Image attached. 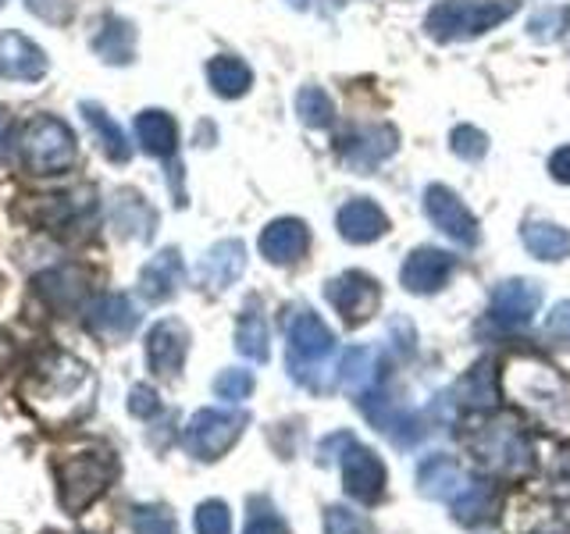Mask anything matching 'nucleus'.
Here are the masks:
<instances>
[{
  "mask_svg": "<svg viewBox=\"0 0 570 534\" xmlns=\"http://www.w3.org/2000/svg\"><path fill=\"white\" fill-rule=\"evenodd\" d=\"M499 385L539 427L570 435V382L557 367L539 356H510Z\"/></svg>",
  "mask_w": 570,
  "mask_h": 534,
  "instance_id": "f257e3e1",
  "label": "nucleus"
},
{
  "mask_svg": "<svg viewBox=\"0 0 570 534\" xmlns=\"http://www.w3.org/2000/svg\"><path fill=\"white\" fill-rule=\"evenodd\" d=\"M89 392H94V378H89L86 364L68 353H53L29 382V406L43 421L61 424L82 414L89 406Z\"/></svg>",
  "mask_w": 570,
  "mask_h": 534,
  "instance_id": "f03ea898",
  "label": "nucleus"
},
{
  "mask_svg": "<svg viewBox=\"0 0 570 534\" xmlns=\"http://www.w3.org/2000/svg\"><path fill=\"white\" fill-rule=\"evenodd\" d=\"M468 449L478 467L492 477L517 481L534 471V445L521 421H513L507 414H492L485 421H478L468 438Z\"/></svg>",
  "mask_w": 570,
  "mask_h": 534,
  "instance_id": "7ed1b4c3",
  "label": "nucleus"
},
{
  "mask_svg": "<svg viewBox=\"0 0 570 534\" xmlns=\"http://www.w3.org/2000/svg\"><path fill=\"white\" fill-rule=\"evenodd\" d=\"M332 353H335V335L314 310H296L289 317V374L314 392L332 388Z\"/></svg>",
  "mask_w": 570,
  "mask_h": 534,
  "instance_id": "20e7f679",
  "label": "nucleus"
},
{
  "mask_svg": "<svg viewBox=\"0 0 570 534\" xmlns=\"http://www.w3.org/2000/svg\"><path fill=\"white\" fill-rule=\"evenodd\" d=\"M513 11L517 0H445V4L432 8V14L424 18V29L439 43H456L507 22Z\"/></svg>",
  "mask_w": 570,
  "mask_h": 534,
  "instance_id": "39448f33",
  "label": "nucleus"
},
{
  "mask_svg": "<svg viewBox=\"0 0 570 534\" xmlns=\"http://www.w3.org/2000/svg\"><path fill=\"white\" fill-rule=\"evenodd\" d=\"M115 456L111 453H76L53 463V474H58V498L65 513L79 516L86 506H94L97 498L107 492V485L115 481Z\"/></svg>",
  "mask_w": 570,
  "mask_h": 534,
  "instance_id": "423d86ee",
  "label": "nucleus"
},
{
  "mask_svg": "<svg viewBox=\"0 0 570 534\" xmlns=\"http://www.w3.org/2000/svg\"><path fill=\"white\" fill-rule=\"evenodd\" d=\"M338 459L343 463V485L361 503H379L385 492V463L374 456L367 445H361L353 435L338 432L321 442V463Z\"/></svg>",
  "mask_w": 570,
  "mask_h": 534,
  "instance_id": "0eeeda50",
  "label": "nucleus"
},
{
  "mask_svg": "<svg viewBox=\"0 0 570 534\" xmlns=\"http://www.w3.org/2000/svg\"><path fill=\"white\" fill-rule=\"evenodd\" d=\"M26 168L32 175H58L76 160V136L53 115H36L22 132Z\"/></svg>",
  "mask_w": 570,
  "mask_h": 534,
  "instance_id": "6e6552de",
  "label": "nucleus"
},
{
  "mask_svg": "<svg viewBox=\"0 0 570 534\" xmlns=\"http://www.w3.org/2000/svg\"><path fill=\"white\" fill-rule=\"evenodd\" d=\"M243 427H246V414H239V409L210 406V409H200V414H193V421L183 432V445L196 459H222L232 445L239 442Z\"/></svg>",
  "mask_w": 570,
  "mask_h": 534,
  "instance_id": "1a4fd4ad",
  "label": "nucleus"
},
{
  "mask_svg": "<svg viewBox=\"0 0 570 534\" xmlns=\"http://www.w3.org/2000/svg\"><path fill=\"white\" fill-rule=\"evenodd\" d=\"M356 406H361L364 417L396 445H417L424 438V424H421V417L414 414V409L400 406L396 399H389L385 392H379V388L361 392V396H356Z\"/></svg>",
  "mask_w": 570,
  "mask_h": 534,
  "instance_id": "9d476101",
  "label": "nucleus"
},
{
  "mask_svg": "<svg viewBox=\"0 0 570 534\" xmlns=\"http://www.w3.org/2000/svg\"><path fill=\"white\" fill-rule=\"evenodd\" d=\"M325 296L332 307L343 314L346 325H364V320L379 310V303H382V289H379V281H374L371 275L364 271H346V275H338L325 285Z\"/></svg>",
  "mask_w": 570,
  "mask_h": 534,
  "instance_id": "9b49d317",
  "label": "nucleus"
},
{
  "mask_svg": "<svg viewBox=\"0 0 570 534\" xmlns=\"http://www.w3.org/2000/svg\"><path fill=\"white\" fill-rule=\"evenodd\" d=\"M424 214L432 218L439 231H445L450 239L460 246H474L478 243V221L474 214L463 207V200L445 186H428L424 189Z\"/></svg>",
  "mask_w": 570,
  "mask_h": 534,
  "instance_id": "f8f14e48",
  "label": "nucleus"
},
{
  "mask_svg": "<svg viewBox=\"0 0 570 534\" xmlns=\"http://www.w3.org/2000/svg\"><path fill=\"white\" fill-rule=\"evenodd\" d=\"M392 150H396V129L392 125H364V129H353L338 139L343 160L353 171L364 175H371L385 157H392Z\"/></svg>",
  "mask_w": 570,
  "mask_h": 534,
  "instance_id": "ddd939ff",
  "label": "nucleus"
},
{
  "mask_svg": "<svg viewBox=\"0 0 570 534\" xmlns=\"http://www.w3.org/2000/svg\"><path fill=\"white\" fill-rule=\"evenodd\" d=\"M539 303H542V289L534 281L524 278H510V281H499L495 293H492V320L499 328H524L528 320L539 314Z\"/></svg>",
  "mask_w": 570,
  "mask_h": 534,
  "instance_id": "4468645a",
  "label": "nucleus"
},
{
  "mask_svg": "<svg viewBox=\"0 0 570 534\" xmlns=\"http://www.w3.org/2000/svg\"><path fill=\"white\" fill-rule=\"evenodd\" d=\"M36 296H40L53 314L79 310L89 296V275L82 267H50V271L36 275Z\"/></svg>",
  "mask_w": 570,
  "mask_h": 534,
  "instance_id": "2eb2a0df",
  "label": "nucleus"
},
{
  "mask_svg": "<svg viewBox=\"0 0 570 534\" xmlns=\"http://www.w3.org/2000/svg\"><path fill=\"white\" fill-rule=\"evenodd\" d=\"M189 349V332L183 320H157L147 335V364L157 378H175L178 367L186 364Z\"/></svg>",
  "mask_w": 570,
  "mask_h": 534,
  "instance_id": "dca6fc26",
  "label": "nucleus"
},
{
  "mask_svg": "<svg viewBox=\"0 0 570 534\" xmlns=\"http://www.w3.org/2000/svg\"><path fill=\"white\" fill-rule=\"evenodd\" d=\"M450 275H453V257L442 254V249H435V246H421L406 257L400 281H403L406 293L428 296V293H439Z\"/></svg>",
  "mask_w": 570,
  "mask_h": 534,
  "instance_id": "f3484780",
  "label": "nucleus"
},
{
  "mask_svg": "<svg viewBox=\"0 0 570 534\" xmlns=\"http://www.w3.org/2000/svg\"><path fill=\"white\" fill-rule=\"evenodd\" d=\"M139 325V314L132 307L129 296L121 293H107L100 296L94 307H89V317H86V328L107 338V343H121V338H129Z\"/></svg>",
  "mask_w": 570,
  "mask_h": 534,
  "instance_id": "a211bd4d",
  "label": "nucleus"
},
{
  "mask_svg": "<svg viewBox=\"0 0 570 534\" xmlns=\"http://www.w3.org/2000/svg\"><path fill=\"white\" fill-rule=\"evenodd\" d=\"M445 506L453 510V516H456L460 524L481 527V524L495 521V513H499V488L492 485V481H485V477H463V485L456 488V495Z\"/></svg>",
  "mask_w": 570,
  "mask_h": 534,
  "instance_id": "6ab92c4d",
  "label": "nucleus"
},
{
  "mask_svg": "<svg viewBox=\"0 0 570 534\" xmlns=\"http://www.w3.org/2000/svg\"><path fill=\"white\" fill-rule=\"evenodd\" d=\"M0 71L8 79L36 82L47 76V53L36 47L22 32H4L0 36Z\"/></svg>",
  "mask_w": 570,
  "mask_h": 534,
  "instance_id": "aec40b11",
  "label": "nucleus"
},
{
  "mask_svg": "<svg viewBox=\"0 0 570 534\" xmlns=\"http://www.w3.org/2000/svg\"><path fill=\"white\" fill-rule=\"evenodd\" d=\"M311 231L299 218H278L261 231V254L272 264H293L307 254Z\"/></svg>",
  "mask_w": 570,
  "mask_h": 534,
  "instance_id": "412c9836",
  "label": "nucleus"
},
{
  "mask_svg": "<svg viewBox=\"0 0 570 534\" xmlns=\"http://www.w3.org/2000/svg\"><path fill=\"white\" fill-rule=\"evenodd\" d=\"M183 254L178 249H160V254L142 267L139 275V293L147 296L150 303H165L171 299L178 289H183Z\"/></svg>",
  "mask_w": 570,
  "mask_h": 534,
  "instance_id": "4be33fe9",
  "label": "nucleus"
},
{
  "mask_svg": "<svg viewBox=\"0 0 570 534\" xmlns=\"http://www.w3.org/2000/svg\"><path fill=\"white\" fill-rule=\"evenodd\" d=\"M389 228V218L385 210L367 200V196H361V200H350L343 210H338V236H343L346 243H374L382 239Z\"/></svg>",
  "mask_w": 570,
  "mask_h": 534,
  "instance_id": "5701e85b",
  "label": "nucleus"
},
{
  "mask_svg": "<svg viewBox=\"0 0 570 534\" xmlns=\"http://www.w3.org/2000/svg\"><path fill=\"white\" fill-rule=\"evenodd\" d=\"M89 47H94V53L107 65H129L136 58V29L132 22H125L118 14H104Z\"/></svg>",
  "mask_w": 570,
  "mask_h": 534,
  "instance_id": "b1692460",
  "label": "nucleus"
},
{
  "mask_svg": "<svg viewBox=\"0 0 570 534\" xmlns=\"http://www.w3.org/2000/svg\"><path fill=\"white\" fill-rule=\"evenodd\" d=\"M243 267H246V246L239 239H225L207 249V257L200 260V278L210 289H228L243 275Z\"/></svg>",
  "mask_w": 570,
  "mask_h": 534,
  "instance_id": "393cba45",
  "label": "nucleus"
},
{
  "mask_svg": "<svg viewBox=\"0 0 570 534\" xmlns=\"http://www.w3.org/2000/svg\"><path fill=\"white\" fill-rule=\"evenodd\" d=\"M136 139L150 157H165L168 160L178 150V125H175V118L168 111L150 107V111H142L136 118Z\"/></svg>",
  "mask_w": 570,
  "mask_h": 534,
  "instance_id": "a878e982",
  "label": "nucleus"
},
{
  "mask_svg": "<svg viewBox=\"0 0 570 534\" xmlns=\"http://www.w3.org/2000/svg\"><path fill=\"white\" fill-rule=\"evenodd\" d=\"M463 477H468V474L456 467V459H450V456H428L417 467V488L428 498L450 503V498L456 495V488L463 485Z\"/></svg>",
  "mask_w": 570,
  "mask_h": 534,
  "instance_id": "bb28decb",
  "label": "nucleus"
},
{
  "mask_svg": "<svg viewBox=\"0 0 570 534\" xmlns=\"http://www.w3.org/2000/svg\"><path fill=\"white\" fill-rule=\"evenodd\" d=\"M82 118H86L89 129H94L100 150L107 154V160H115V165H129L132 147H129V139H125L121 125L111 115H107L100 103H82Z\"/></svg>",
  "mask_w": 570,
  "mask_h": 534,
  "instance_id": "cd10ccee",
  "label": "nucleus"
},
{
  "mask_svg": "<svg viewBox=\"0 0 570 534\" xmlns=\"http://www.w3.org/2000/svg\"><path fill=\"white\" fill-rule=\"evenodd\" d=\"M207 82L218 97L236 100V97L249 93V86H254V71H249L246 61L232 58V53H222V58L207 61Z\"/></svg>",
  "mask_w": 570,
  "mask_h": 534,
  "instance_id": "c85d7f7f",
  "label": "nucleus"
},
{
  "mask_svg": "<svg viewBox=\"0 0 570 534\" xmlns=\"http://www.w3.org/2000/svg\"><path fill=\"white\" fill-rule=\"evenodd\" d=\"M382 374V364H379V349H367V346H356V349H346L343 364H338V382H343L353 396H361V392L374 388Z\"/></svg>",
  "mask_w": 570,
  "mask_h": 534,
  "instance_id": "c756f323",
  "label": "nucleus"
},
{
  "mask_svg": "<svg viewBox=\"0 0 570 534\" xmlns=\"http://www.w3.org/2000/svg\"><path fill=\"white\" fill-rule=\"evenodd\" d=\"M115 221H118V231L129 239H147L154 236V210L147 207V200H142L139 192L125 189L118 192V210H115Z\"/></svg>",
  "mask_w": 570,
  "mask_h": 534,
  "instance_id": "7c9ffc66",
  "label": "nucleus"
},
{
  "mask_svg": "<svg viewBox=\"0 0 570 534\" xmlns=\"http://www.w3.org/2000/svg\"><path fill=\"white\" fill-rule=\"evenodd\" d=\"M524 246L539 260H563L570 254V231L552 221H531L524 225Z\"/></svg>",
  "mask_w": 570,
  "mask_h": 534,
  "instance_id": "2f4dec72",
  "label": "nucleus"
},
{
  "mask_svg": "<svg viewBox=\"0 0 570 534\" xmlns=\"http://www.w3.org/2000/svg\"><path fill=\"white\" fill-rule=\"evenodd\" d=\"M236 349L243 356H249V360H267V325L264 317L257 310V303H249V307L243 310L239 325H236Z\"/></svg>",
  "mask_w": 570,
  "mask_h": 534,
  "instance_id": "473e14b6",
  "label": "nucleus"
},
{
  "mask_svg": "<svg viewBox=\"0 0 570 534\" xmlns=\"http://www.w3.org/2000/svg\"><path fill=\"white\" fill-rule=\"evenodd\" d=\"M296 115L303 125H311V129H328L335 121V103L321 86H303L296 93Z\"/></svg>",
  "mask_w": 570,
  "mask_h": 534,
  "instance_id": "72a5a7b5",
  "label": "nucleus"
},
{
  "mask_svg": "<svg viewBox=\"0 0 570 534\" xmlns=\"http://www.w3.org/2000/svg\"><path fill=\"white\" fill-rule=\"evenodd\" d=\"M495 392H499V385H495V370H492L489 360L471 367L468 378L456 385L460 403H468V406H492L495 403Z\"/></svg>",
  "mask_w": 570,
  "mask_h": 534,
  "instance_id": "f704fd0d",
  "label": "nucleus"
},
{
  "mask_svg": "<svg viewBox=\"0 0 570 534\" xmlns=\"http://www.w3.org/2000/svg\"><path fill=\"white\" fill-rule=\"evenodd\" d=\"M325 534H374V527L364 513H353L346 506H328L325 510Z\"/></svg>",
  "mask_w": 570,
  "mask_h": 534,
  "instance_id": "c9c22d12",
  "label": "nucleus"
},
{
  "mask_svg": "<svg viewBox=\"0 0 570 534\" xmlns=\"http://www.w3.org/2000/svg\"><path fill=\"white\" fill-rule=\"evenodd\" d=\"M249 392H254V374H249V370L232 367V370H222L218 378H214V396H218V399L239 403V399L249 396Z\"/></svg>",
  "mask_w": 570,
  "mask_h": 534,
  "instance_id": "e433bc0d",
  "label": "nucleus"
},
{
  "mask_svg": "<svg viewBox=\"0 0 570 534\" xmlns=\"http://www.w3.org/2000/svg\"><path fill=\"white\" fill-rule=\"evenodd\" d=\"M450 147L463 160H481V157H485V150H489V139H485V132H481V129H474V125H456L453 136H450Z\"/></svg>",
  "mask_w": 570,
  "mask_h": 534,
  "instance_id": "4c0bfd02",
  "label": "nucleus"
},
{
  "mask_svg": "<svg viewBox=\"0 0 570 534\" xmlns=\"http://www.w3.org/2000/svg\"><path fill=\"white\" fill-rule=\"evenodd\" d=\"M136 534H175V516L165 506H139L132 516Z\"/></svg>",
  "mask_w": 570,
  "mask_h": 534,
  "instance_id": "58836bf2",
  "label": "nucleus"
},
{
  "mask_svg": "<svg viewBox=\"0 0 570 534\" xmlns=\"http://www.w3.org/2000/svg\"><path fill=\"white\" fill-rule=\"evenodd\" d=\"M196 534H232V516L228 506L210 498L200 510H196Z\"/></svg>",
  "mask_w": 570,
  "mask_h": 534,
  "instance_id": "ea45409f",
  "label": "nucleus"
},
{
  "mask_svg": "<svg viewBox=\"0 0 570 534\" xmlns=\"http://www.w3.org/2000/svg\"><path fill=\"white\" fill-rule=\"evenodd\" d=\"M549 492L570 503V449L552 456V471H549Z\"/></svg>",
  "mask_w": 570,
  "mask_h": 534,
  "instance_id": "a19ab883",
  "label": "nucleus"
},
{
  "mask_svg": "<svg viewBox=\"0 0 570 534\" xmlns=\"http://www.w3.org/2000/svg\"><path fill=\"white\" fill-rule=\"evenodd\" d=\"M26 8L50 26H65L71 18V0H26Z\"/></svg>",
  "mask_w": 570,
  "mask_h": 534,
  "instance_id": "79ce46f5",
  "label": "nucleus"
},
{
  "mask_svg": "<svg viewBox=\"0 0 570 534\" xmlns=\"http://www.w3.org/2000/svg\"><path fill=\"white\" fill-rule=\"evenodd\" d=\"M243 534H289V527H285V521L272 506H257Z\"/></svg>",
  "mask_w": 570,
  "mask_h": 534,
  "instance_id": "37998d69",
  "label": "nucleus"
},
{
  "mask_svg": "<svg viewBox=\"0 0 570 534\" xmlns=\"http://www.w3.org/2000/svg\"><path fill=\"white\" fill-rule=\"evenodd\" d=\"M129 409L136 417H142V421H150L157 409H160V403H157V392L154 388H147V385H136L132 388V396H129Z\"/></svg>",
  "mask_w": 570,
  "mask_h": 534,
  "instance_id": "c03bdc74",
  "label": "nucleus"
},
{
  "mask_svg": "<svg viewBox=\"0 0 570 534\" xmlns=\"http://www.w3.org/2000/svg\"><path fill=\"white\" fill-rule=\"evenodd\" d=\"M546 332H549L552 338H560V343L570 346V299H567V303H557V307H552V314H549V320H546Z\"/></svg>",
  "mask_w": 570,
  "mask_h": 534,
  "instance_id": "a18cd8bd",
  "label": "nucleus"
},
{
  "mask_svg": "<svg viewBox=\"0 0 570 534\" xmlns=\"http://www.w3.org/2000/svg\"><path fill=\"white\" fill-rule=\"evenodd\" d=\"M549 171H552V178H557V182L570 186V147H560L557 154L549 157Z\"/></svg>",
  "mask_w": 570,
  "mask_h": 534,
  "instance_id": "49530a36",
  "label": "nucleus"
},
{
  "mask_svg": "<svg viewBox=\"0 0 570 534\" xmlns=\"http://www.w3.org/2000/svg\"><path fill=\"white\" fill-rule=\"evenodd\" d=\"M531 534H570V521H563V516H557V521H546L542 527H534Z\"/></svg>",
  "mask_w": 570,
  "mask_h": 534,
  "instance_id": "de8ad7c7",
  "label": "nucleus"
},
{
  "mask_svg": "<svg viewBox=\"0 0 570 534\" xmlns=\"http://www.w3.org/2000/svg\"><path fill=\"white\" fill-rule=\"evenodd\" d=\"M8 139H11V118L4 107H0V157L8 154Z\"/></svg>",
  "mask_w": 570,
  "mask_h": 534,
  "instance_id": "09e8293b",
  "label": "nucleus"
},
{
  "mask_svg": "<svg viewBox=\"0 0 570 534\" xmlns=\"http://www.w3.org/2000/svg\"><path fill=\"white\" fill-rule=\"evenodd\" d=\"M285 4H293V8H299V11H303V8H307V0H285Z\"/></svg>",
  "mask_w": 570,
  "mask_h": 534,
  "instance_id": "8fccbe9b",
  "label": "nucleus"
},
{
  "mask_svg": "<svg viewBox=\"0 0 570 534\" xmlns=\"http://www.w3.org/2000/svg\"><path fill=\"white\" fill-rule=\"evenodd\" d=\"M0 8H4V0H0Z\"/></svg>",
  "mask_w": 570,
  "mask_h": 534,
  "instance_id": "3c124183",
  "label": "nucleus"
}]
</instances>
